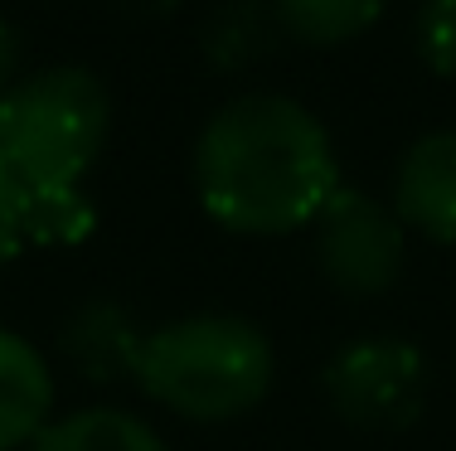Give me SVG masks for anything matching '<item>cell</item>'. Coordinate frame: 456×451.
Segmentation results:
<instances>
[{"label": "cell", "instance_id": "obj_8", "mask_svg": "<svg viewBox=\"0 0 456 451\" xmlns=\"http://www.w3.org/2000/svg\"><path fill=\"white\" fill-rule=\"evenodd\" d=\"M53 423V369L25 335L0 326V451H25Z\"/></svg>", "mask_w": 456, "mask_h": 451}, {"label": "cell", "instance_id": "obj_3", "mask_svg": "<svg viewBox=\"0 0 456 451\" xmlns=\"http://www.w3.org/2000/svg\"><path fill=\"white\" fill-rule=\"evenodd\" d=\"M112 132V93L83 63H53L0 93V170L20 189L83 185Z\"/></svg>", "mask_w": 456, "mask_h": 451}, {"label": "cell", "instance_id": "obj_13", "mask_svg": "<svg viewBox=\"0 0 456 451\" xmlns=\"http://www.w3.org/2000/svg\"><path fill=\"white\" fill-rule=\"evenodd\" d=\"M418 53L437 78H456V0H422Z\"/></svg>", "mask_w": 456, "mask_h": 451}, {"label": "cell", "instance_id": "obj_1", "mask_svg": "<svg viewBox=\"0 0 456 451\" xmlns=\"http://www.w3.org/2000/svg\"><path fill=\"white\" fill-rule=\"evenodd\" d=\"M190 175L219 229L281 238L316 223L340 189V156L306 102L287 93H243L200 126Z\"/></svg>", "mask_w": 456, "mask_h": 451}, {"label": "cell", "instance_id": "obj_2", "mask_svg": "<svg viewBox=\"0 0 456 451\" xmlns=\"http://www.w3.org/2000/svg\"><path fill=\"white\" fill-rule=\"evenodd\" d=\"M277 354L263 326L233 310H200L146 330L136 389L184 423H238L273 393Z\"/></svg>", "mask_w": 456, "mask_h": 451}, {"label": "cell", "instance_id": "obj_10", "mask_svg": "<svg viewBox=\"0 0 456 451\" xmlns=\"http://www.w3.org/2000/svg\"><path fill=\"white\" fill-rule=\"evenodd\" d=\"M25 451H170L146 417L126 407H78L53 417Z\"/></svg>", "mask_w": 456, "mask_h": 451}, {"label": "cell", "instance_id": "obj_5", "mask_svg": "<svg viewBox=\"0 0 456 451\" xmlns=\"http://www.w3.org/2000/svg\"><path fill=\"white\" fill-rule=\"evenodd\" d=\"M316 267L321 277L350 301L384 296L408 262V229L394 204L340 185L316 213Z\"/></svg>", "mask_w": 456, "mask_h": 451}, {"label": "cell", "instance_id": "obj_7", "mask_svg": "<svg viewBox=\"0 0 456 451\" xmlns=\"http://www.w3.org/2000/svg\"><path fill=\"white\" fill-rule=\"evenodd\" d=\"M394 213L408 233L456 243V126L418 136L394 170Z\"/></svg>", "mask_w": 456, "mask_h": 451}, {"label": "cell", "instance_id": "obj_14", "mask_svg": "<svg viewBox=\"0 0 456 451\" xmlns=\"http://www.w3.org/2000/svg\"><path fill=\"white\" fill-rule=\"evenodd\" d=\"M25 253V189L0 170V272Z\"/></svg>", "mask_w": 456, "mask_h": 451}, {"label": "cell", "instance_id": "obj_6", "mask_svg": "<svg viewBox=\"0 0 456 451\" xmlns=\"http://www.w3.org/2000/svg\"><path fill=\"white\" fill-rule=\"evenodd\" d=\"M141 350H146V326L136 310L117 296H88L63 316L59 326V359L78 374L83 383H122L136 379Z\"/></svg>", "mask_w": 456, "mask_h": 451}, {"label": "cell", "instance_id": "obj_4", "mask_svg": "<svg viewBox=\"0 0 456 451\" xmlns=\"http://www.w3.org/2000/svg\"><path fill=\"white\" fill-rule=\"evenodd\" d=\"M325 403L360 432H403L428 403V359L403 335L350 340L321 369Z\"/></svg>", "mask_w": 456, "mask_h": 451}, {"label": "cell", "instance_id": "obj_11", "mask_svg": "<svg viewBox=\"0 0 456 451\" xmlns=\"http://www.w3.org/2000/svg\"><path fill=\"white\" fill-rule=\"evenodd\" d=\"M273 15L297 44L340 49L384 15V0H273Z\"/></svg>", "mask_w": 456, "mask_h": 451}, {"label": "cell", "instance_id": "obj_9", "mask_svg": "<svg viewBox=\"0 0 456 451\" xmlns=\"http://www.w3.org/2000/svg\"><path fill=\"white\" fill-rule=\"evenodd\" d=\"M281 44V25L273 15V0H224L209 10L200 29V49L214 73H243L263 63Z\"/></svg>", "mask_w": 456, "mask_h": 451}, {"label": "cell", "instance_id": "obj_15", "mask_svg": "<svg viewBox=\"0 0 456 451\" xmlns=\"http://www.w3.org/2000/svg\"><path fill=\"white\" fill-rule=\"evenodd\" d=\"M20 63H25V49H20V35L5 15H0V93L20 83Z\"/></svg>", "mask_w": 456, "mask_h": 451}, {"label": "cell", "instance_id": "obj_12", "mask_svg": "<svg viewBox=\"0 0 456 451\" xmlns=\"http://www.w3.org/2000/svg\"><path fill=\"white\" fill-rule=\"evenodd\" d=\"M97 229V204L83 185L29 189L25 195V248H78Z\"/></svg>", "mask_w": 456, "mask_h": 451}]
</instances>
